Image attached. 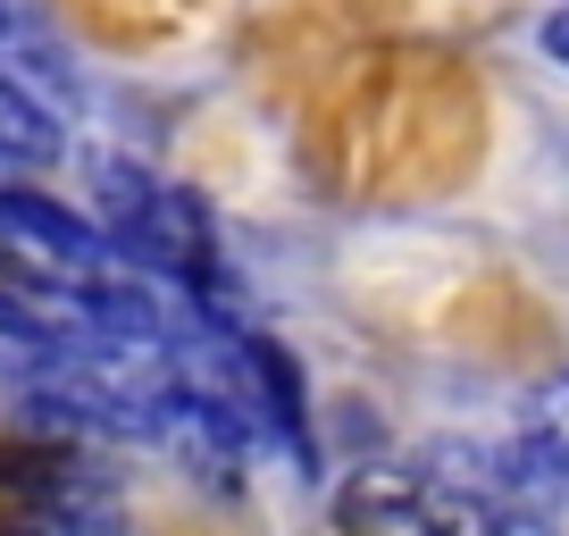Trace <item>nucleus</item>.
<instances>
[{
  "label": "nucleus",
  "mask_w": 569,
  "mask_h": 536,
  "mask_svg": "<svg viewBox=\"0 0 569 536\" xmlns=\"http://www.w3.org/2000/svg\"><path fill=\"white\" fill-rule=\"evenodd\" d=\"M59 360H68V344L51 336V319L34 310V294L0 277V386L18 394V386H34L42 369H59Z\"/></svg>",
  "instance_id": "5"
},
{
  "label": "nucleus",
  "mask_w": 569,
  "mask_h": 536,
  "mask_svg": "<svg viewBox=\"0 0 569 536\" xmlns=\"http://www.w3.org/2000/svg\"><path fill=\"white\" fill-rule=\"evenodd\" d=\"M410 512H419V469H360L352 486H343L336 519L343 536H386V528H410Z\"/></svg>",
  "instance_id": "6"
},
{
  "label": "nucleus",
  "mask_w": 569,
  "mask_h": 536,
  "mask_svg": "<svg viewBox=\"0 0 569 536\" xmlns=\"http://www.w3.org/2000/svg\"><path fill=\"white\" fill-rule=\"evenodd\" d=\"M251 403H260V436L284 453V461H302L319 478V428H310V386H302V360L284 353L277 336L251 327Z\"/></svg>",
  "instance_id": "3"
},
{
  "label": "nucleus",
  "mask_w": 569,
  "mask_h": 536,
  "mask_svg": "<svg viewBox=\"0 0 569 536\" xmlns=\"http://www.w3.org/2000/svg\"><path fill=\"white\" fill-rule=\"evenodd\" d=\"M68 151V109L42 101L18 68H0V160L9 168H51Z\"/></svg>",
  "instance_id": "4"
},
{
  "label": "nucleus",
  "mask_w": 569,
  "mask_h": 536,
  "mask_svg": "<svg viewBox=\"0 0 569 536\" xmlns=\"http://www.w3.org/2000/svg\"><path fill=\"white\" fill-rule=\"evenodd\" d=\"M495 536H561L536 503H495Z\"/></svg>",
  "instance_id": "8"
},
{
  "label": "nucleus",
  "mask_w": 569,
  "mask_h": 536,
  "mask_svg": "<svg viewBox=\"0 0 569 536\" xmlns=\"http://www.w3.org/2000/svg\"><path fill=\"white\" fill-rule=\"evenodd\" d=\"M0 251H18L51 286H101V277H126V268H134L101 218H84L76 201L34 193V185H18V177H0Z\"/></svg>",
  "instance_id": "1"
},
{
  "label": "nucleus",
  "mask_w": 569,
  "mask_h": 536,
  "mask_svg": "<svg viewBox=\"0 0 569 536\" xmlns=\"http://www.w3.org/2000/svg\"><path fill=\"white\" fill-rule=\"evenodd\" d=\"M495 486L502 503H536L545 486H569V369L519 394V428L495 445Z\"/></svg>",
  "instance_id": "2"
},
{
  "label": "nucleus",
  "mask_w": 569,
  "mask_h": 536,
  "mask_svg": "<svg viewBox=\"0 0 569 536\" xmlns=\"http://www.w3.org/2000/svg\"><path fill=\"white\" fill-rule=\"evenodd\" d=\"M0 34H9V0H0Z\"/></svg>",
  "instance_id": "9"
},
{
  "label": "nucleus",
  "mask_w": 569,
  "mask_h": 536,
  "mask_svg": "<svg viewBox=\"0 0 569 536\" xmlns=\"http://www.w3.org/2000/svg\"><path fill=\"white\" fill-rule=\"evenodd\" d=\"M536 51H545V59H552V68H561V76H569V0H552L545 18H536Z\"/></svg>",
  "instance_id": "7"
}]
</instances>
